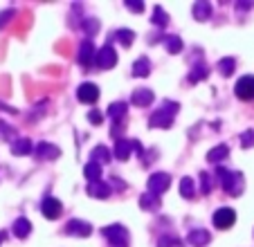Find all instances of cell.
Segmentation results:
<instances>
[{
    "label": "cell",
    "instance_id": "obj_1",
    "mask_svg": "<svg viewBox=\"0 0 254 247\" xmlns=\"http://www.w3.org/2000/svg\"><path fill=\"white\" fill-rule=\"evenodd\" d=\"M216 176H218V180H221L223 189H225V193L230 195H241L245 189V178L241 171H227V169L223 167H216Z\"/></svg>",
    "mask_w": 254,
    "mask_h": 247
},
{
    "label": "cell",
    "instance_id": "obj_2",
    "mask_svg": "<svg viewBox=\"0 0 254 247\" xmlns=\"http://www.w3.org/2000/svg\"><path fill=\"white\" fill-rule=\"evenodd\" d=\"M178 110H180V106H178L176 101H162V106L151 115L149 126L151 128H171V124H173V119H176Z\"/></svg>",
    "mask_w": 254,
    "mask_h": 247
},
{
    "label": "cell",
    "instance_id": "obj_3",
    "mask_svg": "<svg viewBox=\"0 0 254 247\" xmlns=\"http://www.w3.org/2000/svg\"><path fill=\"white\" fill-rule=\"evenodd\" d=\"M101 234L111 247H128V229L122 225H108L101 229Z\"/></svg>",
    "mask_w": 254,
    "mask_h": 247
},
{
    "label": "cell",
    "instance_id": "obj_4",
    "mask_svg": "<svg viewBox=\"0 0 254 247\" xmlns=\"http://www.w3.org/2000/svg\"><path fill=\"white\" fill-rule=\"evenodd\" d=\"M211 223H214L216 229H230L232 225L236 223V211L230 209V207H223V209L214 211V216H211Z\"/></svg>",
    "mask_w": 254,
    "mask_h": 247
},
{
    "label": "cell",
    "instance_id": "obj_5",
    "mask_svg": "<svg viewBox=\"0 0 254 247\" xmlns=\"http://www.w3.org/2000/svg\"><path fill=\"white\" fill-rule=\"evenodd\" d=\"M97 65L101 67V70H111V67H115L117 65V52H115V48H113L111 43H106L104 48L97 52Z\"/></svg>",
    "mask_w": 254,
    "mask_h": 247
},
{
    "label": "cell",
    "instance_id": "obj_6",
    "mask_svg": "<svg viewBox=\"0 0 254 247\" xmlns=\"http://www.w3.org/2000/svg\"><path fill=\"white\" fill-rule=\"evenodd\" d=\"M236 97H239L241 101L254 99V76L252 74H245L236 81Z\"/></svg>",
    "mask_w": 254,
    "mask_h": 247
},
{
    "label": "cell",
    "instance_id": "obj_7",
    "mask_svg": "<svg viewBox=\"0 0 254 247\" xmlns=\"http://www.w3.org/2000/svg\"><path fill=\"white\" fill-rule=\"evenodd\" d=\"M169 185H171V176H169V173L158 171V173H153V176L149 178V191L151 193H155V195L164 193V191L169 189Z\"/></svg>",
    "mask_w": 254,
    "mask_h": 247
},
{
    "label": "cell",
    "instance_id": "obj_8",
    "mask_svg": "<svg viewBox=\"0 0 254 247\" xmlns=\"http://www.w3.org/2000/svg\"><path fill=\"white\" fill-rule=\"evenodd\" d=\"M41 211H43L45 218L57 220L59 216H61V211H63V204H61V200H59V198H52V195H48V198L41 202Z\"/></svg>",
    "mask_w": 254,
    "mask_h": 247
},
{
    "label": "cell",
    "instance_id": "obj_9",
    "mask_svg": "<svg viewBox=\"0 0 254 247\" xmlns=\"http://www.w3.org/2000/svg\"><path fill=\"white\" fill-rule=\"evenodd\" d=\"M77 99L81 101V104H95V101L99 99V88H97L95 83H90V81H86V83H81V86L77 88Z\"/></svg>",
    "mask_w": 254,
    "mask_h": 247
},
{
    "label": "cell",
    "instance_id": "obj_10",
    "mask_svg": "<svg viewBox=\"0 0 254 247\" xmlns=\"http://www.w3.org/2000/svg\"><path fill=\"white\" fill-rule=\"evenodd\" d=\"M92 61H97V52H95L92 38H88V41L81 43V48H79V63H81V65H90Z\"/></svg>",
    "mask_w": 254,
    "mask_h": 247
},
{
    "label": "cell",
    "instance_id": "obj_11",
    "mask_svg": "<svg viewBox=\"0 0 254 247\" xmlns=\"http://www.w3.org/2000/svg\"><path fill=\"white\" fill-rule=\"evenodd\" d=\"M86 191H88V195H90V198H97V200H106L108 198V195H111V185H108V182H90V185L86 186Z\"/></svg>",
    "mask_w": 254,
    "mask_h": 247
},
{
    "label": "cell",
    "instance_id": "obj_12",
    "mask_svg": "<svg viewBox=\"0 0 254 247\" xmlns=\"http://www.w3.org/2000/svg\"><path fill=\"white\" fill-rule=\"evenodd\" d=\"M65 232L77 238H86L92 234V227L88 223H83V220H70V223L65 225Z\"/></svg>",
    "mask_w": 254,
    "mask_h": 247
},
{
    "label": "cell",
    "instance_id": "obj_13",
    "mask_svg": "<svg viewBox=\"0 0 254 247\" xmlns=\"http://www.w3.org/2000/svg\"><path fill=\"white\" fill-rule=\"evenodd\" d=\"M155 99L153 90H149V88H137V90L133 92V97H130V101H133L135 106H139V108H144V106H151Z\"/></svg>",
    "mask_w": 254,
    "mask_h": 247
},
{
    "label": "cell",
    "instance_id": "obj_14",
    "mask_svg": "<svg viewBox=\"0 0 254 247\" xmlns=\"http://www.w3.org/2000/svg\"><path fill=\"white\" fill-rule=\"evenodd\" d=\"M187 241H189V245H193V247H205V245H209L211 234L207 232V229H193V232H189Z\"/></svg>",
    "mask_w": 254,
    "mask_h": 247
},
{
    "label": "cell",
    "instance_id": "obj_15",
    "mask_svg": "<svg viewBox=\"0 0 254 247\" xmlns=\"http://www.w3.org/2000/svg\"><path fill=\"white\" fill-rule=\"evenodd\" d=\"M106 113H108V117H111L115 124H120L122 119L126 117V113H128V104H126V101H115V104L108 106Z\"/></svg>",
    "mask_w": 254,
    "mask_h": 247
},
{
    "label": "cell",
    "instance_id": "obj_16",
    "mask_svg": "<svg viewBox=\"0 0 254 247\" xmlns=\"http://www.w3.org/2000/svg\"><path fill=\"white\" fill-rule=\"evenodd\" d=\"M139 207H142L144 211H158L160 209V195L151 193V191L142 193L139 195Z\"/></svg>",
    "mask_w": 254,
    "mask_h": 247
},
{
    "label": "cell",
    "instance_id": "obj_17",
    "mask_svg": "<svg viewBox=\"0 0 254 247\" xmlns=\"http://www.w3.org/2000/svg\"><path fill=\"white\" fill-rule=\"evenodd\" d=\"M130 153H133V139H117L115 144V157L120 162H126L130 157Z\"/></svg>",
    "mask_w": 254,
    "mask_h": 247
},
{
    "label": "cell",
    "instance_id": "obj_18",
    "mask_svg": "<svg viewBox=\"0 0 254 247\" xmlns=\"http://www.w3.org/2000/svg\"><path fill=\"white\" fill-rule=\"evenodd\" d=\"M227 155H230V148H227V144H218V146H214L209 153H207V162H211V164H218V162L227 160Z\"/></svg>",
    "mask_w": 254,
    "mask_h": 247
},
{
    "label": "cell",
    "instance_id": "obj_19",
    "mask_svg": "<svg viewBox=\"0 0 254 247\" xmlns=\"http://www.w3.org/2000/svg\"><path fill=\"white\" fill-rule=\"evenodd\" d=\"M36 155L43 157V160H54V157L61 155V151H59L54 144H48V142H41L39 146H36Z\"/></svg>",
    "mask_w": 254,
    "mask_h": 247
},
{
    "label": "cell",
    "instance_id": "obj_20",
    "mask_svg": "<svg viewBox=\"0 0 254 247\" xmlns=\"http://www.w3.org/2000/svg\"><path fill=\"white\" fill-rule=\"evenodd\" d=\"M151 72V61L146 57L137 59V61L133 63V76H137V79H142V76H146Z\"/></svg>",
    "mask_w": 254,
    "mask_h": 247
},
{
    "label": "cell",
    "instance_id": "obj_21",
    "mask_svg": "<svg viewBox=\"0 0 254 247\" xmlns=\"http://www.w3.org/2000/svg\"><path fill=\"white\" fill-rule=\"evenodd\" d=\"M191 11H193V18L196 20H207L211 16V2H205V0H202V2H196Z\"/></svg>",
    "mask_w": 254,
    "mask_h": 247
},
{
    "label": "cell",
    "instance_id": "obj_22",
    "mask_svg": "<svg viewBox=\"0 0 254 247\" xmlns=\"http://www.w3.org/2000/svg\"><path fill=\"white\" fill-rule=\"evenodd\" d=\"M83 176H86L90 182H99V178H101V167L97 164V162H88L86 167H83Z\"/></svg>",
    "mask_w": 254,
    "mask_h": 247
},
{
    "label": "cell",
    "instance_id": "obj_23",
    "mask_svg": "<svg viewBox=\"0 0 254 247\" xmlns=\"http://www.w3.org/2000/svg\"><path fill=\"white\" fill-rule=\"evenodd\" d=\"M180 195L187 200H191L193 195H196V185H193L191 178H183V180H180Z\"/></svg>",
    "mask_w": 254,
    "mask_h": 247
},
{
    "label": "cell",
    "instance_id": "obj_24",
    "mask_svg": "<svg viewBox=\"0 0 254 247\" xmlns=\"http://www.w3.org/2000/svg\"><path fill=\"white\" fill-rule=\"evenodd\" d=\"M32 142H29V139H16L14 142V146H11V153H14V155H29V153H32Z\"/></svg>",
    "mask_w": 254,
    "mask_h": 247
},
{
    "label": "cell",
    "instance_id": "obj_25",
    "mask_svg": "<svg viewBox=\"0 0 254 247\" xmlns=\"http://www.w3.org/2000/svg\"><path fill=\"white\" fill-rule=\"evenodd\" d=\"M164 48L169 54H178L183 50V38L180 36H164Z\"/></svg>",
    "mask_w": 254,
    "mask_h": 247
},
{
    "label": "cell",
    "instance_id": "obj_26",
    "mask_svg": "<svg viewBox=\"0 0 254 247\" xmlns=\"http://www.w3.org/2000/svg\"><path fill=\"white\" fill-rule=\"evenodd\" d=\"M29 232H32V225H29L27 218H18V220L14 223V234H16L18 238H27Z\"/></svg>",
    "mask_w": 254,
    "mask_h": 247
},
{
    "label": "cell",
    "instance_id": "obj_27",
    "mask_svg": "<svg viewBox=\"0 0 254 247\" xmlns=\"http://www.w3.org/2000/svg\"><path fill=\"white\" fill-rule=\"evenodd\" d=\"M90 162H111V151L104 146V144H99V146H95V151H92L90 155Z\"/></svg>",
    "mask_w": 254,
    "mask_h": 247
},
{
    "label": "cell",
    "instance_id": "obj_28",
    "mask_svg": "<svg viewBox=\"0 0 254 247\" xmlns=\"http://www.w3.org/2000/svg\"><path fill=\"white\" fill-rule=\"evenodd\" d=\"M151 23H153L155 27H167V25H169V14L158 5L153 9V18H151Z\"/></svg>",
    "mask_w": 254,
    "mask_h": 247
},
{
    "label": "cell",
    "instance_id": "obj_29",
    "mask_svg": "<svg viewBox=\"0 0 254 247\" xmlns=\"http://www.w3.org/2000/svg\"><path fill=\"white\" fill-rule=\"evenodd\" d=\"M234 67H236V59H232V57L221 59V63H218V72L223 76H232L234 74Z\"/></svg>",
    "mask_w": 254,
    "mask_h": 247
},
{
    "label": "cell",
    "instance_id": "obj_30",
    "mask_svg": "<svg viewBox=\"0 0 254 247\" xmlns=\"http://www.w3.org/2000/svg\"><path fill=\"white\" fill-rule=\"evenodd\" d=\"M207 74H209V67H207L205 63H198V65L189 72V81H191V83H198V81H202Z\"/></svg>",
    "mask_w": 254,
    "mask_h": 247
},
{
    "label": "cell",
    "instance_id": "obj_31",
    "mask_svg": "<svg viewBox=\"0 0 254 247\" xmlns=\"http://www.w3.org/2000/svg\"><path fill=\"white\" fill-rule=\"evenodd\" d=\"M115 36H117V41H120L124 48H130V45H133V38H135V32L133 29H117Z\"/></svg>",
    "mask_w": 254,
    "mask_h": 247
},
{
    "label": "cell",
    "instance_id": "obj_32",
    "mask_svg": "<svg viewBox=\"0 0 254 247\" xmlns=\"http://www.w3.org/2000/svg\"><path fill=\"white\" fill-rule=\"evenodd\" d=\"M211 189H214V182H211L209 173H207V171H200V191L207 195V193H211Z\"/></svg>",
    "mask_w": 254,
    "mask_h": 247
},
{
    "label": "cell",
    "instance_id": "obj_33",
    "mask_svg": "<svg viewBox=\"0 0 254 247\" xmlns=\"http://www.w3.org/2000/svg\"><path fill=\"white\" fill-rule=\"evenodd\" d=\"M158 247H183V245H180V241L173 236H160Z\"/></svg>",
    "mask_w": 254,
    "mask_h": 247
},
{
    "label": "cell",
    "instance_id": "obj_34",
    "mask_svg": "<svg viewBox=\"0 0 254 247\" xmlns=\"http://www.w3.org/2000/svg\"><path fill=\"white\" fill-rule=\"evenodd\" d=\"M83 29H86V32L90 34V38H92L97 32H99V20H97V18H88L86 25H83Z\"/></svg>",
    "mask_w": 254,
    "mask_h": 247
},
{
    "label": "cell",
    "instance_id": "obj_35",
    "mask_svg": "<svg viewBox=\"0 0 254 247\" xmlns=\"http://www.w3.org/2000/svg\"><path fill=\"white\" fill-rule=\"evenodd\" d=\"M241 144H243V148H252L254 146V130H245V133L241 135Z\"/></svg>",
    "mask_w": 254,
    "mask_h": 247
},
{
    "label": "cell",
    "instance_id": "obj_36",
    "mask_svg": "<svg viewBox=\"0 0 254 247\" xmlns=\"http://www.w3.org/2000/svg\"><path fill=\"white\" fill-rule=\"evenodd\" d=\"M124 5L128 7L133 14H142V11H144V2H139V0H126Z\"/></svg>",
    "mask_w": 254,
    "mask_h": 247
},
{
    "label": "cell",
    "instance_id": "obj_37",
    "mask_svg": "<svg viewBox=\"0 0 254 247\" xmlns=\"http://www.w3.org/2000/svg\"><path fill=\"white\" fill-rule=\"evenodd\" d=\"M88 122L95 124V126H99V124L104 122V113H101V110H92V113H88Z\"/></svg>",
    "mask_w": 254,
    "mask_h": 247
},
{
    "label": "cell",
    "instance_id": "obj_38",
    "mask_svg": "<svg viewBox=\"0 0 254 247\" xmlns=\"http://www.w3.org/2000/svg\"><path fill=\"white\" fill-rule=\"evenodd\" d=\"M14 14H16V9H7V11H2V14H0V29L5 27L11 18H14Z\"/></svg>",
    "mask_w": 254,
    "mask_h": 247
},
{
    "label": "cell",
    "instance_id": "obj_39",
    "mask_svg": "<svg viewBox=\"0 0 254 247\" xmlns=\"http://www.w3.org/2000/svg\"><path fill=\"white\" fill-rule=\"evenodd\" d=\"M239 7H241V9H250V7H252V2H239Z\"/></svg>",
    "mask_w": 254,
    "mask_h": 247
},
{
    "label": "cell",
    "instance_id": "obj_40",
    "mask_svg": "<svg viewBox=\"0 0 254 247\" xmlns=\"http://www.w3.org/2000/svg\"><path fill=\"white\" fill-rule=\"evenodd\" d=\"M5 236H7V232H0V245H2V241H5Z\"/></svg>",
    "mask_w": 254,
    "mask_h": 247
}]
</instances>
